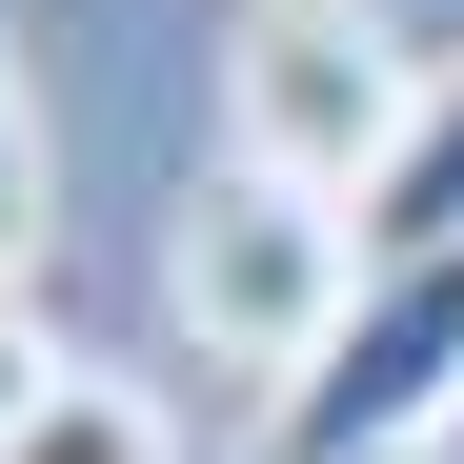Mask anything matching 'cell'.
<instances>
[{
    "instance_id": "1",
    "label": "cell",
    "mask_w": 464,
    "mask_h": 464,
    "mask_svg": "<svg viewBox=\"0 0 464 464\" xmlns=\"http://www.w3.org/2000/svg\"><path fill=\"white\" fill-rule=\"evenodd\" d=\"M162 303H182V343H202V363L303 383V363H324V324L363 303V222H343V202H303V182H263V162H202L182 222H162Z\"/></svg>"
},
{
    "instance_id": "2",
    "label": "cell",
    "mask_w": 464,
    "mask_h": 464,
    "mask_svg": "<svg viewBox=\"0 0 464 464\" xmlns=\"http://www.w3.org/2000/svg\"><path fill=\"white\" fill-rule=\"evenodd\" d=\"M444 444H464V243L363 263L324 363L263 383V464H444Z\"/></svg>"
},
{
    "instance_id": "3",
    "label": "cell",
    "mask_w": 464,
    "mask_h": 464,
    "mask_svg": "<svg viewBox=\"0 0 464 464\" xmlns=\"http://www.w3.org/2000/svg\"><path fill=\"white\" fill-rule=\"evenodd\" d=\"M404 121H424V61H383L363 0H263V21L222 41V162H263V182L343 202V222L404 162Z\"/></svg>"
},
{
    "instance_id": "4",
    "label": "cell",
    "mask_w": 464,
    "mask_h": 464,
    "mask_svg": "<svg viewBox=\"0 0 464 464\" xmlns=\"http://www.w3.org/2000/svg\"><path fill=\"white\" fill-rule=\"evenodd\" d=\"M464 243V61H424V121H404V162L363 182V263H424Z\"/></svg>"
},
{
    "instance_id": "5",
    "label": "cell",
    "mask_w": 464,
    "mask_h": 464,
    "mask_svg": "<svg viewBox=\"0 0 464 464\" xmlns=\"http://www.w3.org/2000/svg\"><path fill=\"white\" fill-rule=\"evenodd\" d=\"M0 464H182V424L141 404L121 363H61V383H41V424L0 444Z\"/></svg>"
},
{
    "instance_id": "6",
    "label": "cell",
    "mask_w": 464,
    "mask_h": 464,
    "mask_svg": "<svg viewBox=\"0 0 464 464\" xmlns=\"http://www.w3.org/2000/svg\"><path fill=\"white\" fill-rule=\"evenodd\" d=\"M41 222H61V162H41V102H21V41H0V283L41 263Z\"/></svg>"
},
{
    "instance_id": "7",
    "label": "cell",
    "mask_w": 464,
    "mask_h": 464,
    "mask_svg": "<svg viewBox=\"0 0 464 464\" xmlns=\"http://www.w3.org/2000/svg\"><path fill=\"white\" fill-rule=\"evenodd\" d=\"M41 383H61V343H41V303H21V283H0V444H21V424H41Z\"/></svg>"
}]
</instances>
